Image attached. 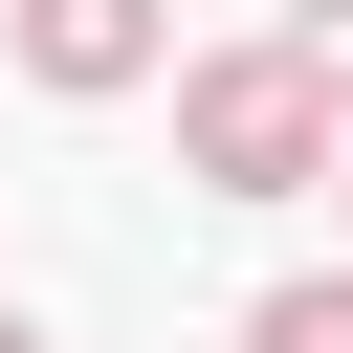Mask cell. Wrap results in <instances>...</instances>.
<instances>
[{
  "label": "cell",
  "mask_w": 353,
  "mask_h": 353,
  "mask_svg": "<svg viewBox=\"0 0 353 353\" xmlns=\"http://www.w3.org/2000/svg\"><path fill=\"white\" fill-rule=\"evenodd\" d=\"M287 44H309V66H331V88H353V0H287Z\"/></svg>",
  "instance_id": "cell-4"
},
{
  "label": "cell",
  "mask_w": 353,
  "mask_h": 353,
  "mask_svg": "<svg viewBox=\"0 0 353 353\" xmlns=\"http://www.w3.org/2000/svg\"><path fill=\"white\" fill-rule=\"evenodd\" d=\"M331 199H353V176H331Z\"/></svg>",
  "instance_id": "cell-6"
},
{
  "label": "cell",
  "mask_w": 353,
  "mask_h": 353,
  "mask_svg": "<svg viewBox=\"0 0 353 353\" xmlns=\"http://www.w3.org/2000/svg\"><path fill=\"white\" fill-rule=\"evenodd\" d=\"M154 66H176V0H22V88L110 110V88H154Z\"/></svg>",
  "instance_id": "cell-2"
},
{
  "label": "cell",
  "mask_w": 353,
  "mask_h": 353,
  "mask_svg": "<svg viewBox=\"0 0 353 353\" xmlns=\"http://www.w3.org/2000/svg\"><path fill=\"white\" fill-rule=\"evenodd\" d=\"M243 353H353V265H287V287L243 309Z\"/></svg>",
  "instance_id": "cell-3"
},
{
  "label": "cell",
  "mask_w": 353,
  "mask_h": 353,
  "mask_svg": "<svg viewBox=\"0 0 353 353\" xmlns=\"http://www.w3.org/2000/svg\"><path fill=\"white\" fill-rule=\"evenodd\" d=\"M176 176H199V199H331V176H353V88H331L287 22H265V44H199V66H176Z\"/></svg>",
  "instance_id": "cell-1"
},
{
  "label": "cell",
  "mask_w": 353,
  "mask_h": 353,
  "mask_svg": "<svg viewBox=\"0 0 353 353\" xmlns=\"http://www.w3.org/2000/svg\"><path fill=\"white\" fill-rule=\"evenodd\" d=\"M0 353H44V331H22V309H0Z\"/></svg>",
  "instance_id": "cell-5"
}]
</instances>
